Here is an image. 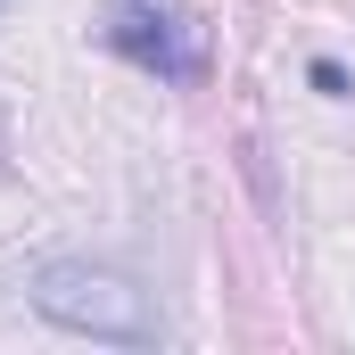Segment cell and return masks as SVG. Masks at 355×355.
I'll list each match as a JSON object with an SVG mask.
<instances>
[{
	"label": "cell",
	"mask_w": 355,
	"mask_h": 355,
	"mask_svg": "<svg viewBox=\"0 0 355 355\" xmlns=\"http://www.w3.org/2000/svg\"><path fill=\"white\" fill-rule=\"evenodd\" d=\"M25 306L75 339H107V347H157L166 339V314L157 297L116 265H91V257H42L25 272Z\"/></svg>",
	"instance_id": "obj_1"
},
{
	"label": "cell",
	"mask_w": 355,
	"mask_h": 355,
	"mask_svg": "<svg viewBox=\"0 0 355 355\" xmlns=\"http://www.w3.org/2000/svg\"><path fill=\"white\" fill-rule=\"evenodd\" d=\"M99 42H107L124 67L157 75V83H198V75H207L198 25L182 17V0H116L107 25H99Z\"/></svg>",
	"instance_id": "obj_2"
},
{
	"label": "cell",
	"mask_w": 355,
	"mask_h": 355,
	"mask_svg": "<svg viewBox=\"0 0 355 355\" xmlns=\"http://www.w3.org/2000/svg\"><path fill=\"white\" fill-rule=\"evenodd\" d=\"M306 83L322 91V99H355V83H347V67H339V58H314V67H306Z\"/></svg>",
	"instance_id": "obj_3"
}]
</instances>
